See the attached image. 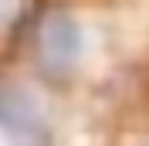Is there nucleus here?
Returning <instances> with one entry per match:
<instances>
[{"mask_svg":"<svg viewBox=\"0 0 149 146\" xmlns=\"http://www.w3.org/2000/svg\"><path fill=\"white\" fill-rule=\"evenodd\" d=\"M0 126L24 139L44 136V116L37 109V102L20 88H0Z\"/></svg>","mask_w":149,"mask_h":146,"instance_id":"obj_1","label":"nucleus"},{"mask_svg":"<svg viewBox=\"0 0 149 146\" xmlns=\"http://www.w3.org/2000/svg\"><path fill=\"white\" fill-rule=\"evenodd\" d=\"M41 44H44V58L54 68H71L78 61V55H81V48H85L78 20L68 17V14H54L47 20V27H44Z\"/></svg>","mask_w":149,"mask_h":146,"instance_id":"obj_2","label":"nucleus"}]
</instances>
